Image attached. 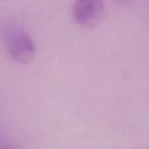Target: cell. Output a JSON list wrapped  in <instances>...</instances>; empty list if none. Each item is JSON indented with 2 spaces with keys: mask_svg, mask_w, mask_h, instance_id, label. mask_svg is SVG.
<instances>
[{
  "mask_svg": "<svg viewBox=\"0 0 149 149\" xmlns=\"http://www.w3.org/2000/svg\"><path fill=\"white\" fill-rule=\"evenodd\" d=\"M3 41L8 55L19 64L29 63L36 52L31 36L19 24L8 23L3 29Z\"/></svg>",
  "mask_w": 149,
  "mask_h": 149,
  "instance_id": "1",
  "label": "cell"
},
{
  "mask_svg": "<svg viewBox=\"0 0 149 149\" xmlns=\"http://www.w3.org/2000/svg\"><path fill=\"white\" fill-rule=\"evenodd\" d=\"M105 12L102 0H74L72 5L73 20L84 27L94 26Z\"/></svg>",
  "mask_w": 149,
  "mask_h": 149,
  "instance_id": "2",
  "label": "cell"
},
{
  "mask_svg": "<svg viewBox=\"0 0 149 149\" xmlns=\"http://www.w3.org/2000/svg\"><path fill=\"white\" fill-rule=\"evenodd\" d=\"M0 149H20V148L16 146L6 143V142H0Z\"/></svg>",
  "mask_w": 149,
  "mask_h": 149,
  "instance_id": "3",
  "label": "cell"
},
{
  "mask_svg": "<svg viewBox=\"0 0 149 149\" xmlns=\"http://www.w3.org/2000/svg\"><path fill=\"white\" fill-rule=\"evenodd\" d=\"M116 3L122 5V6H130L135 2V0H114Z\"/></svg>",
  "mask_w": 149,
  "mask_h": 149,
  "instance_id": "4",
  "label": "cell"
}]
</instances>
